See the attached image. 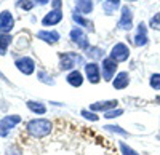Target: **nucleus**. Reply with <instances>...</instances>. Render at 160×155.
<instances>
[{
  "label": "nucleus",
  "mask_w": 160,
  "mask_h": 155,
  "mask_svg": "<svg viewBox=\"0 0 160 155\" xmlns=\"http://www.w3.org/2000/svg\"><path fill=\"white\" fill-rule=\"evenodd\" d=\"M28 133L34 138H45L51 133L53 130V123L50 120H45V119H35V120H31L26 126Z\"/></svg>",
  "instance_id": "nucleus-1"
},
{
  "label": "nucleus",
  "mask_w": 160,
  "mask_h": 155,
  "mask_svg": "<svg viewBox=\"0 0 160 155\" xmlns=\"http://www.w3.org/2000/svg\"><path fill=\"white\" fill-rule=\"evenodd\" d=\"M19 122H21L19 115H7V117H3L2 120H0V136L7 138L10 130H13Z\"/></svg>",
  "instance_id": "nucleus-2"
},
{
  "label": "nucleus",
  "mask_w": 160,
  "mask_h": 155,
  "mask_svg": "<svg viewBox=\"0 0 160 155\" xmlns=\"http://www.w3.org/2000/svg\"><path fill=\"white\" fill-rule=\"evenodd\" d=\"M130 56V50L125 43H117L112 46L111 50V58L115 59L117 62H122V61H127Z\"/></svg>",
  "instance_id": "nucleus-3"
},
{
  "label": "nucleus",
  "mask_w": 160,
  "mask_h": 155,
  "mask_svg": "<svg viewBox=\"0 0 160 155\" xmlns=\"http://www.w3.org/2000/svg\"><path fill=\"white\" fill-rule=\"evenodd\" d=\"M80 61L82 59H80V56L75 55V53H64L61 56V61H59V67H61V70H69Z\"/></svg>",
  "instance_id": "nucleus-4"
},
{
  "label": "nucleus",
  "mask_w": 160,
  "mask_h": 155,
  "mask_svg": "<svg viewBox=\"0 0 160 155\" xmlns=\"http://www.w3.org/2000/svg\"><path fill=\"white\" fill-rule=\"evenodd\" d=\"M117 70V61L112 59L111 56L109 58H106L102 61V77H104V80H112V77Z\"/></svg>",
  "instance_id": "nucleus-5"
},
{
  "label": "nucleus",
  "mask_w": 160,
  "mask_h": 155,
  "mask_svg": "<svg viewBox=\"0 0 160 155\" xmlns=\"http://www.w3.org/2000/svg\"><path fill=\"white\" fill-rule=\"evenodd\" d=\"M71 38H72V42H74L78 48H82V50L88 48L87 35H85V32H83L82 29H80V27H75V29H72V31H71Z\"/></svg>",
  "instance_id": "nucleus-6"
},
{
  "label": "nucleus",
  "mask_w": 160,
  "mask_h": 155,
  "mask_svg": "<svg viewBox=\"0 0 160 155\" xmlns=\"http://www.w3.org/2000/svg\"><path fill=\"white\" fill-rule=\"evenodd\" d=\"M13 26H15V19H13L11 13L10 11H2L0 13V32L3 34H8Z\"/></svg>",
  "instance_id": "nucleus-7"
},
{
  "label": "nucleus",
  "mask_w": 160,
  "mask_h": 155,
  "mask_svg": "<svg viewBox=\"0 0 160 155\" xmlns=\"http://www.w3.org/2000/svg\"><path fill=\"white\" fill-rule=\"evenodd\" d=\"M118 27L125 29V31H130L133 27V15L128 7L122 8V16H120V21H118Z\"/></svg>",
  "instance_id": "nucleus-8"
},
{
  "label": "nucleus",
  "mask_w": 160,
  "mask_h": 155,
  "mask_svg": "<svg viewBox=\"0 0 160 155\" xmlns=\"http://www.w3.org/2000/svg\"><path fill=\"white\" fill-rule=\"evenodd\" d=\"M16 67L22 72V74H26V75H31L32 72H34V69H35V64H34V61L31 59V58H26V56H22V58H19V59H16Z\"/></svg>",
  "instance_id": "nucleus-9"
},
{
  "label": "nucleus",
  "mask_w": 160,
  "mask_h": 155,
  "mask_svg": "<svg viewBox=\"0 0 160 155\" xmlns=\"http://www.w3.org/2000/svg\"><path fill=\"white\" fill-rule=\"evenodd\" d=\"M85 72H87V77L91 83H98L101 80V74H99V66L95 62H90L85 66Z\"/></svg>",
  "instance_id": "nucleus-10"
},
{
  "label": "nucleus",
  "mask_w": 160,
  "mask_h": 155,
  "mask_svg": "<svg viewBox=\"0 0 160 155\" xmlns=\"http://www.w3.org/2000/svg\"><path fill=\"white\" fill-rule=\"evenodd\" d=\"M61 19H62V11H61V8H59V10H51L48 15H45V18L42 19V24H43V26H55V24H58Z\"/></svg>",
  "instance_id": "nucleus-11"
},
{
  "label": "nucleus",
  "mask_w": 160,
  "mask_h": 155,
  "mask_svg": "<svg viewBox=\"0 0 160 155\" xmlns=\"http://www.w3.org/2000/svg\"><path fill=\"white\" fill-rule=\"evenodd\" d=\"M128 83H130V75H128L127 72L117 74L115 79H114V82H112V85H114L115 90H123V88L128 86Z\"/></svg>",
  "instance_id": "nucleus-12"
},
{
  "label": "nucleus",
  "mask_w": 160,
  "mask_h": 155,
  "mask_svg": "<svg viewBox=\"0 0 160 155\" xmlns=\"http://www.w3.org/2000/svg\"><path fill=\"white\" fill-rule=\"evenodd\" d=\"M37 37L47 43H56L59 40V34L56 31H40L37 34Z\"/></svg>",
  "instance_id": "nucleus-13"
},
{
  "label": "nucleus",
  "mask_w": 160,
  "mask_h": 155,
  "mask_svg": "<svg viewBox=\"0 0 160 155\" xmlns=\"http://www.w3.org/2000/svg\"><path fill=\"white\" fill-rule=\"evenodd\" d=\"M148 34H146V26L141 22L138 26V34L135 35V45L136 46H144L146 43H148Z\"/></svg>",
  "instance_id": "nucleus-14"
},
{
  "label": "nucleus",
  "mask_w": 160,
  "mask_h": 155,
  "mask_svg": "<svg viewBox=\"0 0 160 155\" xmlns=\"http://www.w3.org/2000/svg\"><path fill=\"white\" fill-rule=\"evenodd\" d=\"M118 102L117 101H102V102H95L91 104L90 109L91 110H102V112H108L109 109H115Z\"/></svg>",
  "instance_id": "nucleus-15"
},
{
  "label": "nucleus",
  "mask_w": 160,
  "mask_h": 155,
  "mask_svg": "<svg viewBox=\"0 0 160 155\" xmlns=\"http://www.w3.org/2000/svg\"><path fill=\"white\" fill-rule=\"evenodd\" d=\"M75 7H77V11L88 15L93 10V0H75Z\"/></svg>",
  "instance_id": "nucleus-16"
},
{
  "label": "nucleus",
  "mask_w": 160,
  "mask_h": 155,
  "mask_svg": "<svg viewBox=\"0 0 160 155\" xmlns=\"http://www.w3.org/2000/svg\"><path fill=\"white\" fill-rule=\"evenodd\" d=\"M68 83L69 85H72V86H80L83 83V77H82V74H80L78 70H72L69 75H68Z\"/></svg>",
  "instance_id": "nucleus-17"
},
{
  "label": "nucleus",
  "mask_w": 160,
  "mask_h": 155,
  "mask_svg": "<svg viewBox=\"0 0 160 155\" xmlns=\"http://www.w3.org/2000/svg\"><path fill=\"white\" fill-rule=\"evenodd\" d=\"M118 7H120V0H104L102 2V8H104V11L108 13V15L114 13Z\"/></svg>",
  "instance_id": "nucleus-18"
},
{
  "label": "nucleus",
  "mask_w": 160,
  "mask_h": 155,
  "mask_svg": "<svg viewBox=\"0 0 160 155\" xmlns=\"http://www.w3.org/2000/svg\"><path fill=\"white\" fill-rule=\"evenodd\" d=\"M28 107L34 112V114H38V115H43L47 112V107L42 104V102H35V101H28Z\"/></svg>",
  "instance_id": "nucleus-19"
},
{
  "label": "nucleus",
  "mask_w": 160,
  "mask_h": 155,
  "mask_svg": "<svg viewBox=\"0 0 160 155\" xmlns=\"http://www.w3.org/2000/svg\"><path fill=\"white\" fill-rule=\"evenodd\" d=\"M11 43V37L8 34L0 32V55H5L7 53V48Z\"/></svg>",
  "instance_id": "nucleus-20"
},
{
  "label": "nucleus",
  "mask_w": 160,
  "mask_h": 155,
  "mask_svg": "<svg viewBox=\"0 0 160 155\" xmlns=\"http://www.w3.org/2000/svg\"><path fill=\"white\" fill-rule=\"evenodd\" d=\"M72 18H74V21H75V22H78L80 26H83V27H88L90 31H93V24H91L90 21H87V19H83V18H80L78 15H74Z\"/></svg>",
  "instance_id": "nucleus-21"
},
{
  "label": "nucleus",
  "mask_w": 160,
  "mask_h": 155,
  "mask_svg": "<svg viewBox=\"0 0 160 155\" xmlns=\"http://www.w3.org/2000/svg\"><path fill=\"white\" fill-rule=\"evenodd\" d=\"M149 85H151L154 90H160V74H152V75H151Z\"/></svg>",
  "instance_id": "nucleus-22"
},
{
  "label": "nucleus",
  "mask_w": 160,
  "mask_h": 155,
  "mask_svg": "<svg viewBox=\"0 0 160 155\" xmlns=\"http://www.w3.org/2000/svg\"><path fill=\"white\" fill-rule=\"evenodd\" d=\"M18 7L22 8V10H32L34 8V2H32V0H19Z\"/></svg>",
  "instance_id": "nucleus-23"
},
{
  "label": "nucleus",
  "mask_w": 160,
  "mask_h": 155,
  "mask_svg": "<svg viewBox=\"0 0 160 155\" xmlns=\"http://www.w3.org/2000/svg\"><path fill=\"white\" fill-rule=\"evenodd\" d=\"M120 150H122V153L123 155H139L138 152H135L131 147H128L127 144H123V143H120Z\"/></svg>",
  "instance_id": "nucleus-24"
},
{
  "label": "nucleus",
  "mask_w": 160,
  "mask_h": 155,
  "mask_svg": "<svg viewBox=\"0 0 160 155\" xmlns=\"http://www.w3.org/2000/svg\"><path fill=\"white\" fill-rule=\"evenodd\" d=\"M104 130L112 131V133H118V134H123V136H127V134H128V133H127V131H123L120 126H115V125H108V126L104 128Z\"/></svg>",
  "instance_id": "nucleus-25"
},
{
  "label": "nucleus",
  "mask_w": 160,
  "mask_h": 155,
  "mask_svg": "<svg viewBox=\"0 0 160 155\" xmlns=\"http://www.w3.org/2000/svg\"><path fill=\"white\" fill-rule=\"evenodd\" d=\"M82 115L87 119V120H91V122H98V115L95 112H90V110H82Z\"/></svg>",
  "instance_id": "nucleus-26"
},
{
  "label": "nucleus",
  "mask_w": 160,
  "mask_h": 155,
  "mask_svg": "<svg viewBox=\"0 0 160 155\" xmlns=\"http://www.w3.org/2000/svg\"><path fill=\"white\" fill-rule=\"evenodd\" d=\"M151 27L152 29H160V13H157V15H154V18L151 19Z\"/></svg>",
  "instance_id": "nucleus-27"
},
{
  "label": "nucleus",
  "mask_w": 160,
  "mask_h": 155,
  "mask_svg": "<svg viewBox=\"0 0 160 155\" xmlns=\"http://www.w3.org/2000/svg\"><path fill=\"white\" fill-rule=\"evenodd\" d=\"M123 110L122 109H115V110H108L104 115H106V119H114V117H118V115H122Z\"/></svg>",
  "instance_id": "nucleus-28"
},
{
  "label": "nucleus",
  "mask_w": 160,
  "mask_h": 155,
  "mask_svg": "<svg viewBox=\"0 0 160 155\" xmlns=\"http://www.w3.org/2000/svg\"><path fill=\"white\" fill-rule=\"evenodd\" d=\"M5 155H22V152H21L16 146H11V147L7 149V153H5Z\"/></svg>",
  "instance_id": "nucleus-29"
},
{
  "label": "nucleus",
  "mask_w": 160,
  "mask_h": 155,
  "mask_svg": "<svg viewBox=\"0 0 160 155\" xmlns=\"http://www.w3.org/2000/svg\"><path fill=\"white\" fill-rule=\"evenodd\" d=\"M38 79H40V82H43V83H48V85H53V83H55L53 80H50V79H48L45 72H38Z\"/></svg>",
  "instance_id": "nucleus-30"
},
{
  "label": "nucleus",
  "mask_w": 160,
  "mask_h": 155,
  "mask_svg": "<svg viewBox=\"0 0 160 155\" xmlns=\"http://www.w3.org/2000/svg\"><path fill=\"white\" fill-rule=\"evenodd\" d=\"M99 53H101L99 48H90V50H88V56H91V58H99V56H101Z\"/></svg>",
  "instance_id": "nucleus-31"
},
{
  "label": "nucleus",
  "mask_w": 160,
  "mask_h": 155,
  "mask_svg": "<svg viewBox=\"0 0 160 155\" xmlns=\"http://www.w3.org/2000/svg\"><path fill=\"white\" fill-rule=\"evenodd\" d=\"M53 7H55V10H59L61 8V0H53Z\"/></svg>",
  "instance_id": "nucleus-32"
},
{
  "label": "nucleus",
  "mask_w": 160,
  "mask_h": 155,
  "mask_svg": "<svg viewBox=\"0 0 160 155\" xmlns=\"http://www.w3.org/2000/svg\"><path fill=\"white\" fill-rule=\"evenodd\" d=\"M37 2H38L40 5H45V3H48V0H37Z\"/></svg>",
  "instance_id": "nucleus-33"
}]
</instances>
